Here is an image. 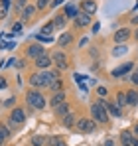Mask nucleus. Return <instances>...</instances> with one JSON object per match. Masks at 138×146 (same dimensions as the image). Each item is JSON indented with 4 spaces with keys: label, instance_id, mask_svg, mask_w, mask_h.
Here are the masks:
<instances>
[{
    "label": "nucleus",
    "instance_id": "41",
    "mask_svg": "<svg viewBox=\"0 0 138 146\" xmlns=\"http://www.w3.org/2000/svg\"><path fill=\"white\" fill-rule=\"evenodd\" d=\"M103 146H115V140H113V138H107V140H105V144Z\"/></svg>",
    "mask_w": 138,
    "mask_h": 146
},
{
    "label": "nucleus",
    "instance_id": "14",
    "mask_svg": "<svg viewBox=\"0 0 138 146\" xmlns=\"http://www.w3.org/2000/svg\"><path fill=\"white\" fill-rule=\"evenodd\" d=\"M53 111H55V115H57V117H61V119H63L65 115H69V113H71V107H69V103L65 101V103L57 105V107H55Z\"/></svg>",
    "mask_w": 138,
    "mask_h": 146
},
{
    "label": "nucleus",
    "instance_id": "4",
    "mask_svg": "<svg viewBox=\"0 0 138 146\" xmlns=\"http://www.w3.org/2000/svg\"><path fill=\"white\" fill-rule=\"evenodd\" d=\"M51 59H53V63H55V67H57L59 71H65V69L69 67L67 57H65V51H53Z\"/></svg>",
    "mask_w": 138,
    "mask_h": 146
},
{
    "label": "nucleus",
    "instance_id": "9",
    "mask_svg": "<svg viewBox=\"0 0 138 146\" xmlns=\"http://www.w3.org/2000/svg\"><path fill=\"white\" fill-rule=\"evenodd\" d=\"M79 8H81V12H85V14L91 16V14L97 12V2H95V0H81Z\"/></svg>",
    "mask_w": 138,
    "mask_h": 146
},
{
    "label": "nucleus",
    "instance_id": "32",
    "mask_svg": "<svg viewBox=\"0 0 138 146\" xmlns=\"http://www.w3.org/2000/svg\"><path fill=\"white\" fill-rule=\"evenodd\" d=\"M26 4H28V0H16V4H14V6H16V10H18V12H22L24 8H26Z\"/></svg>",
    "mask_w": 138,
    "mask_h": 146
},
{
    "label": "nucleus",
    "instance_id": "13",
    "mask_svg": "<svg viewBox=\"0 0 138 146\" xmlns=\"http://www.w3.org/2000/svg\"><path fill=\"white\" fill-rule=\"evenodd\" d=\"M134 67V63L132 61H128V63H122L118 69H113V77H120V75H124V73H128L130 69Z\"/></svg>",
    "mask_w": 138,
    "mask_h": 146
},
{
    "label": "nucleus",
    "instance_id": "10",
    "mask_svg": "<svg viewBox=\"0 0 138 146\" xmlns=\"http://www.w3.org/2000/svg\"><path fill=\"white\" fill-rule=\"evenodd\" d=\"M34 63H36V67H38V69H42V71H46L47 67H51V63H53V59H51V55H42V57H38V59H36V61H34Z\"/></svg>",
    "mask_w": 138,
    "mask_h": 146
},
{
    "label": "nucleus",
    "instance_id": "8",
    "mask_svg": "<svg viewBox=\"0 0 138 146\" xmlns=\"http://www.w3.org/2000/svg\"><path fill=\"white\" fill-rule=\"evenodd\" d=\"M10 121L14 122V124H22V122L26 121V113H24V109H20V107L12 109V113H10Z\"/></svg>",
    "mask_w": 138,
    "mask_h": 146
},
{
    "label": "nucleus",
    "instance_id": "40",
    "mask_svg": "<svg viewBox=\"0 0 138 146\" xmlns=\"http://www.w3.org/2000/svg\"><path fill=\"white\" fill-rule=\"evenodd\" d=\"M97 93H99L101 97H105V95H107V89H105V87H99V89H97Z\"/></svg>",
    "mask_w": 138,
    "mask_h": 146
},
{
    "label": "nucleus",
    "instance_id": "7",
    "mask_svg": "<svg viewBox=\"0 0 138 146\" xmlns=\"http://www.w3.org/2000/svg\"><path fill=\"white\" fill-rule=\"evenodd\" d=\"M99 103H101V105H103V107L107 109V113H109V115H113L115 119L122 117V111H120V109L116 107V103H111V101H107V99H101Z\"/></svg>",
    "mask_w": 138,
    "mask_h": 146
},
{
    "label": "nucleus",
    "instance_id": "42",
    "mask_svg": "<svg viewBox=\"0 0 138 146\" xmlns=\"http://www.w3.org/2000/svg\"><path fill=\"white\" fill-rule=\"evenodd\" d=\"M99 30H101V24H99V22H97V24H93V32H95V34H97Z\"/></svg>",
    "mask_w": 138,
    "mask_h": 146
},
{
    "label": "nucleus",
    "instance_id": "6",
    "mask_svg": "<svg viewBox=\"0 0 138 146\" xmlns=\"http://www.w3.org/2000/svg\"><path fill=\"white\" fill-rule=\"evenodd\" d=\"M132 34H130V30L128 28H120V30H116L115 36H113V40H115L116 46H122V44H126L128 42V38H130Z\"/></svg>",
    "mask_w": 138,
    "mask_h": 146
},
{
    "label": "nucleus",
    "instance_id": "38",
    "mask_svg": "<svg viewBox=\"0 0 138 146\" xmlns=\"http://www.w3.org/2000/svg\"><path fill=\"white\" fill-rule=\"evenodd\" d=\"M14 103H16V99H14V97H10L8 101H6V103H4V107H14Z\"/></svg>",
    "mask_w": 138,
    "mask_h": 146
},
{
    "label": "nucleus",
    "instance_id": "43",
    "mask_svg": "<svg viewBox=\"0 0 138 146\" xmlns=\"http://www.w3.org/2000/svg\"><path fill=\"white\" fill-rule=\"evenodd\" d=\"M132 134H134V136H136V138H138V122H136V124H134V128H132Z\"/></svg>",
    "mask_w": 138,
    "mask_h": 146
},
{
    "label": "nucleus",
    "instance_id": "23",
    "mask_svg": "<svg viewBox=\"0 0 138 146\" xmlns=\"http://www.w3.org/2000/svg\"><path fill=\"white\" fill-rule=\"evenodd\" d=\"M126 99H128V105H138V91H128L126 93Z\"/></svg>",
    "mask_w": 138,
    "mask_h": 146
},
{
    "label": "nucleus",
    "instance_id": "1",
    "mask_svg": "<svg viewBox=\"0 0 138 146\" xmlns=\"http://www.w3.org/2000/svg\"><path fill=\"white\" fill-rule=\"evenodd\" d=\"M26 101H28L30 109H34V111H40V109H44V107L47 105L46 97H44L38 89H30V91L26 93Z\"/></svg>",
    "mask_w": 138,
    "mask_h": 146
},
{
    "label": "nucleus",
    "instance_id": "45",
    "mask_svg": "<svg viewBox=\"0 0 138 146\" xmlns=\"http://www.w3.org/2000/svg\"><path fill=\"white\" fill-rule=\"evenodd\" d=\"M4 87H6V79L2 77V79H0V89H4Z\"/></svg>",
    "mask_w": 138,
    "mask_h": 146
},
{
    "label": "nucleus",
    "instance_id": "26",
    "mask_svg": "<svg viewBox=\"0 0 138 146\" xmlns=\"http://www.w3.org/2000/svg\"><path fill=\"white\" fill-rule=\"evenodd\" d=\"M126 51H128V48L122 44V46H116V48L113 49V55H115V57H118V55H124Z\"/></svg>",
    "mask_w": 138,
    "mask_h": 146
},
{
    "label": "nucleus",
    "instance_id": "30",
    "mask_svg": "<svg viewBox=\"0 0 138 146\" xmlns=\"http://www.w3.org/2000/svg\"><path fill=\"white\" fill-rule=\"evenodd\" d=\"M47 6H51L49 0H38V2H36V8H38V10H46Z\"/></svg>",
    "mask_w": 138,
    "mask_h": 146
},
{
    "label": "nucleus",
    "instance_id": "44",
    "mask_svg": "<svg viewBox=\"0 0 138 146\" xmlns=\"http://www.w3.org/2000/svg\"><path fill=\"white\" fill-rule=\"evenodd\" d=\"M4 48H8V44H6V42H4V40L0 38V49H4Z\"/></svg>",
    "mask_w": 138,
    "mask_h": 146
},
{
    "label": "nucleus",
    "instance_id": "5",
    "mask_svg": "<svg viewBox=\"0 0 138 146\" xmlns=\"http://www.w3.org/2000/svg\"><path fill=\"white\" fill-rule=\"evenodd\" d=\"M26 55L30 57V59H38V57H42V55H46V49L42 48L40 44H32V46H28L26 48Z\"/></svg>",
    "mask_w": 138,
    "mask_h": 146
},
{
    "label": "nucleus",
    "instance_id": "17",
    "mask_svg": "<svg viewBox=\"0 0 138 146\" xmlns=\"http://www.w3.org/2000/svg\"><path fill=\"white\" fill-rule=\"evenodd\" d=\"M61 122H63V126L71 128V126H75V122H77V115H75V113H69V115H65V117L61 119Z\"/></svg>",
    "mask_w": 138,
    "mask_h": 146
},
{
    "label": "nucleus",
    "instance_id": "25",
    "mask_svg": "<svg viewBox=\"0 0 138 146\" xmlns=\"http://www.w3.org/2000/svg\"><path fill=\"white\" fill-rule=\"evenodd\" d=\"M38 42H42V44H51L53 42V38L51 36H46V34H38V36H34Z\"/></svg>",
    "mask_w": 138,
    "mask_h": 146
},
{
    "label": "nucleus",
    "instance_id": "46",
    "mask_svg": "<svg viewBox=\"0 0 138 146\" xmlns=\"http://www.w3.org/2000/svg\"><path fill=\"white\" fill-rule=\"evenodd\" d=\"M130 146H138V138H136V136L132 138V142H130Z\"/></svg>",
    "mask_w": 138,
    "mask_h": 146
},
{
    "label": "nucleus",
    "instance_id": "3",
    "mask_svg": "<svg viewBox=\"0 0 138 146\" xmlns=\"http://www.w3.org/2000/svg\"><path fill=\"white\" fill-rule=\"evenodd\" d=\"M75 128L79 130V132H95L97 130V122L93 121V119H77L75 122Z\"/></svg>",
    "mask_w": 138,
    "mask_h": 146
},
{
    "label": "nucleus",
    "instance_id": "52",
    "mask_svg": "<svg viewBox=\"0 0 138 146\" xmlns=\"http://www.w3.org/2000/svg\"><path fill=\"white\" fill-rule=\"evenodd\" d=\"M136 71H138V67H136Z\"/></svg>",
    "mask_w": 138,
    "mask_h": 146
},
{
    "label": "nucleus",
    "instance_id": "12",
    "mask_svg": "<svg viewBox=\"0 0 138 146\" xmlns=\"http://www.w3.org/2000/svg\"><path fill=\"white\" fill-rule=\"evenodd\" d=\"M89 24H91V16L85 14V12H79L77 18H75V26L77 28H85V26H89Z\"/></svg>",
    "mask_w": 138,
    "mask_h": 146
},
{
    "label": "nucleus",
    "instance_id": "39",
    "mask_svg": "<svg viewBox=\"0 0 138 146\" xmlns=\"http://www.w3.org/2000/svg\"><path fill=\"white\" fill-rule=\"evenodd\" d=\"M75 81L81 85V81H85V77H83V75H79V73H75Z\"/></svg>",
    "mask_w": 138,
    "mask_h": 146
},
{
    "label": "nucleus",
    "instance_id": "50",
    "mask_svg": "<svg viewBox=\"0 0 138 146\" xmlns=\"http://www.w3.org/2000/svg\"><path fill=\"white\" fill-rule=\"evenodd\" d=\"M134 8H138V2H136V4H134Z\"/></svg>",
    "mask_w": 138,
    "mask_h": 146
},
{
    "label": "nucleus",
    "instance_id": "11",
    "mask_svg": "<svg viewBox=\"0 0 138 146\" xmlns=\"http://www.w3.org/2000/svg\"><path fill=\"white\" fill-rule=\"evenodd\" d=\"M65 99H67V95H65V91H59V93H53V97L49 99V107H51V109H55L57 105H61V103H65Z\"/></svg>",
    "mask_w": 138,
    "mask_h": 146
},
{
    "label": "nucleus",
    "instance_id": "20",
    "mask_svg": "<svg viewBox=\"0 0 138 146\" xmlns=\"http://www.w3.org/2000/svg\"><path fill=\"white\" fill-rule=\"evenodd\" d=\"M63 87H65V83H63V79H57V81H53V83L49 85V89H51L53 93H59V91H65Z\"/></svg>",
    "mask_w": 138,
    "mask_h": 146
},
{
    "label": "nucleus",
    "instance_id": "35",
    "mask_svg": "<svg viewBox=\"0 0 138 146\" xmlns=\"http://www.w3.org/2000/svg\"><path fill=\"white\" fill-rule=\"evenodd\" d=\"M130 83H134V85L138 87V71H134L132 75H130Z\"/></svg>",
    "mask_w": 138,
    "mask_h": 146
},
{
    "label": "nucleus",
    "instance_id": "16",
    "mask_svg": "<svg viewBox=\"0 0 138 146\" xmlns=\"http://www.w3.org/2000/svg\"><path fill=\"white\" fill-rule=\"evenodd\" d=\"M115 103H116V107H118V109H124V107L128 105V99H126V93H124V91H118V93H116Z\"/></svg>",
    "mask_w": 138,
    "mask_h": 146
},
{
    "label": "nucleus",
    "instance_id": "21",
    "mask_svg": "<svg viewBox=\"0 0 138 146\" xmlns=\"http://www.w3.org/2000/svg\"><path fill=\"white\" fill-rule=\"evenodd\" d=\"M132 138H134V134H132L130 130H122V132H120V142H122V144H130Z\"/></svg>",
    "mask_w": 138,
    "mask_h": 146
},
{
    "label": "nucleus",
    "instance_id": "51",
    "mask_svg": "<svg viewBox=\"0 0 138 146\" xmlns=\"http://www.w3.org/2000/svg\"><path fill=\"white\" fill-rule=\"evenodd\" d=\"M122 146H130V144H122Z\"/></svg>",
    "mask_w": 138,
    "mask_h": 146
},
{
    "label": "nucleus",
    "instance_id": "24",
    "mask_svg": "<svg viewBox=\"0 0 138 146\" xmlns=\"http://www.w3.org/2000/svg\"><path fill=\"white\" fill-rule=\"evenodd\" d=\"M77 14H79V12H77V6H75V4H69L67 8H65V16H67V18H77Z\"/></svg>",
    "mask_w": 138,
    "mask_h": 146
},
{
    "label": "nucleus",
    "instance_id": "27",
    "mask_svg": "<svg viewBox=\"0 0 138 146\" xmlns=\"http://www.w3.org/2000/svg\"><path fill=\"white\" fill-rule=\"evenodd\" d=\"M46 136H34L32 138V146H46Z\"/></svg>",
    "mask_w": 138,
    "mask_h": 146
},
{
    "label": "nucleus",
    "instance_id": "15",
    "mask_svg": "<svg viewBox=\"0 0 138 146\" xmlns=\"http://www.w3.org/2000/svg\"><path fill=\"white\" fill-rule=\"evenodd\" d=\"M36 10H38V8H36L34 4H26V8L22 10V22L30 20V18H32V16L36 14Z\"/></svg>",
    "mask_w": 138,
    "mask_h": 146
},
{
    "label": "nucleus",
    "instance_id": "19",
    "mask_svg": "<svg viewBox=\"0 0 138 146\" xmlns=\"http://www.w3.org/2000/svg\"><path fill=\"white\" fill-rule=\"evenodd\" d=\"M71 42H73V34H69V32H65V34H63V36H61L59 40H57V44H59L61 48H65V46H69Z\"/></svg>",
    "mask_w": 138,
    "mask_h": 146
},
{
    "label": "nucleus",
    "instance_id": "33",
    "mask_svg": "<svg viewBox=\"0 0 138 146\" xmlns=\"http://www.w3.org/2000/svg\"><path fill=\"white\" fill-rule=\"evenodd\" d=\"M22 28H24V22H16V24L12 26V32L18 34V32H22Z\"/></svg>",
    "mask_w": 138,
    "mask_h": 146
},
{
    "label": "nucleus",
    "instance_id": "28",
    "mask_svg": "<svg viewBox=\"0 0 138 146\" xmlns=\"http://www.w3.org/2000/svg\"><path fill=\"white\" fill-rule=\"evenodd\" d=\"M53 30H55V26H53V22H47L46 26H42V32H40V34H51V32H53Z\"/></svg>",
    "mask_w": 138,
    "mask_h": 146
},
{
    "label": "nucleus",
    "instance_id": "31",
    "mask_svg": "<svg viewBox=\"0 0 138 146\" xmlns=\"http://www.w3.org/2000/svg\"><path fill=\"white\" fill-rule=\"evenodd\" d=\"M8 136H10V132H8L6 128H2V126H0V146L4 144V140H6Z\"/></svg>",
    "mask_w": 138,
    "mask_h": 146
},
{
    "label": "nucleus",
    "instance_id": "22",
    "mask_svg": "<svg viewBox=\"0 0 138 146\" xmlns=\"http://www.w3.org/2000/svg\"><path fill=\"white\" fill-rule=\"evenodd\" d=\"M67 20H69V18L65 16V14H57V16L53 18V26H55V28H63Z\"/></svg>",
    "mask_w": 138,
    "mask_h": 146
},
{
    "label": "nucleus",
    "instance_id": "34",
    "mask_svg": "<svg viewBox=\"0 0 138 146\" xmlns=\"http://www.w3.org/2000/svg\"><path fill=\"white\" fill-rule=\"evenodd\" d=\"M6 14H8V8H6L4 4H0V20H4V18H6Z\"/></svg>",
    "mask_w": 138,
    "mask_h": 146
},
{
    "label": "nucleus",
    "instance_id": "2",
    "mask_svg": "<svg viewBox=\"0 0 138 146\" xmlns=\"http://www.w3.org/2000/svg\"><path fill=\"white\" fill-rule=\"evenodd\" d=\"M91 117L97 124H107V122H109V113H107V109H105L101 103L91 105Z\"/></svg>",
    "mask_w": 138,
    "mask_h": 146
},
{
    "label": "nucleus",
    "instance_id": "29",
    "mask_svg": "<svg viewBox=\"0 0 138 146\" xmlns=\"http://www.w3.org/2000/svg\"><path fill=\"white\" fill-rule=\"evenodd\" d=\"M59 142H61V138H59V136H49V138L46 140V146H57Z\"/></svg>",
    "mask_w": 138,
    "mask_h": 146
},
{
    "label": "nucleus",
    "instance_id": "36",
    "mask_svg": "<svg viewBox=\"0 0 138 146\" xmlns=\"http://www.w3.org/2000/svg\"><path fill=\"white\" fill-rule=\"evenodd\" d=\"M16 67L18 69H24L26 67V59H16Z\"/></svg>",
    "mask_w": 138,
    "mask_h": 146
},
{
    "label": "nucleus",
    "instance_id": "37",
    "mask_svg": "<svg viewBox=\"0 0 138 146\" xmlns=\"http://www.w3.org/2000/svg\"><path fill=\"white\" fill-rule=\"evenodd\" d=\"M65 0H51V8H57V6H61Z\"/></svg>",
    "mask_w": 138,
    "mask_h": 146
},
{
    "label": "nucleus",
    "instance_id": "49",
    "mask_svg": "<svg viewBox=\"0 0 138 146\" xmlns=\"http://www.w3.org/2000/svg\"><path fill=\"white\" fill-rule=\"evenodd\" d=\"M134 38H136V40H138V30H136V34H134Z\"/></svg>",
    "mask_w": 138,
    "mask_h": 146
},
{
    "label": "nucleus",
    "instance_id": "48",
    "mask_svg": "<svg viewBox=\"0 0 138 146\" xmlns=\"http://www.w3.org/2000/svg\"><path fill=\"white\" fill-rule=\"evenodd\" d=\"M57 146H67V144H65V142H63V140H61V142H59V144H57Z\"/></svg>",
    "mask_w": 138,
    "mask_h": 146
},
{
    "label": "nucleus",
    "instance_id": "47",
    "mask_svg": "<svg viewBox=\"0 0 138 146\" xmlns=\"http://www.w3.org/2000/svg\"><path fill=\"white\" fill-rule=\"evenodd\" d=\"M132 24H138V16H134V18H132Z\"/></svg>",
    "mask_w": 138,
    "mask_h": 146
},
{
    "label": "nucleus",
    "instance_id": "18",
    "mask_svg": "<svg viewBox=\"0 0 138 146\" xmlns=\"http://www.w3.org/2000/svg\"><path fill=\"white\" fill-rule=\"evenodd\" d=\"M28 83L32 85V89H40V87H42V81H40V73H36V75L32 73V75H30V79H28Z\"/></svg>",
    "mask_w": 138,
    "mask_h": 146
}]
</instances>
